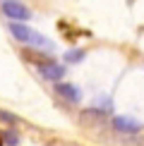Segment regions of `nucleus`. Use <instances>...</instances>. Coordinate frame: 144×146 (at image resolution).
Segmentation results:
<instances>
[{
  "label": "nucleus",
  "mask_w": 144,
  "mask_h": 146,
  "mask_svg": "<svg viewBox=\"0 0 144 146\" xmlns=\"http://www.w3.org/2000/svg\"><path fill=\"white\" fill-rule=\"evenodd\" d=\"M10 34L15 36L17 41H22V43H29L34 31L27 27V24H22V22H10Z\"/></svg>",
  "instance_id": "obj_4"
},
{
  "label": "nucleus",
  "mask_w": 144,
  "mask_h": 146,
  "mask_svg": "<svg viewBox=\"0 0 144 146\" xmlns=\"http://www.w3.org/2000/svg\"><path fill=\"white\" fill-rule=\"evenodd\" d=\"M113 129L123 132V134H137L142 129V125L137 122L135 117H127V115H115L113 117Z\"/></svg>",
  "instance_id": "obj_2"
},
{
  "label": "nucleus",
  "mask_w": 144,
  "mask_h": 146,
  "mask_svg": "<svg viewBox=\"0 0 144 146\" xmlns=\"http://www.w3.org/2000/svg\"><path fill=\"white\" fill-rule=\"evenodd\" d=\"M79 120H82V125H87V127L89 125H99V122L106 120V113L99 110V108H87V110H82Z\"/></svg>",
  "instance_id": "obj_5"
},
{
  "label": "nucleus",
  "mask_w": 144,
  "mask_h": 146,
  "mask_svg": "<svg viewBox=\"0 0 144 146\" xmlns=\"http://www.w3.org/2000/svg\"><path fill=\"white\" fill-rule=\"evenodd\" d=\"M3 12L10 17L12 22H24V19L31 17V12L24 7L22 3H17V0H5V3H3Z\"/></svg>",
  "instance_id": "obj_1"
},
{
  "label": "nucleus",
  "mask_w": 144,
  "mask_h": 146,
  "mask_svg": "<svg viewBox=\"0 0 144 146\" xmlns=\"http://www.w3.org/2000/svg\"><path fill=\"white\" fill-rule=\"evenodd\" d=\"M0 120H5L7 125H15V122H17V115H12V113H5V110H0Z\"/></svg>",
  "instance_id": "obj_10"
},
{
  "label": "nucleus",
  "mask_w": 144,
  "mask_h": 146,
  "mask_svg": "<svg viewBox=\"0 0 144 146\" xmlns=\"http://www.w3.org/2000/svg\"><path fill=\"white\" fill-rule=\"evenodd\" d=\"M82 58H84V50H67L65 53V60L67 62H79Z\"/></svg>",
  "instance_id": "obj_9"
},
{
  "label": "nucleus",
  "mask_w": 144,
  "mask_h": 146,
  "mask_svg": "<svg viewBox=\"0 0 144 146\" xmlns=\"http://www.w3.org/2000/svg\"><path fill=\"white\" fill-rule=\"evenodd\" d=\"M22 58L29 60V62H34V65H39V67H43V65H51V62H53L51 55H43V53H36V50H24Z\"/></svg>",
  "instance_id": "obj_7"
},
{
  "label": "nucleus",
  "mask_w": 144,
  "mask_h": 146,
  "mask_svg": "<svg viewBox=\"0 0 144 146\" xmlns=\"http://www.w3.org/2000/svg\"><path fill=\"white\" fill-rule=\"evenodd\" d=\"M3 141L7 144V146H17V144H19V137H17L15 129H7V132L3 134Z\"/></svg>",
  "instance_id": "obj_8"
},
{
  "label": "nucleus",
  "mask_w": 144,
  "mask_h": 146,
  "mask_svg": "<svg viewBox=\"0 0 144 146\" xmlns=\"http://www.w3.org/2000/svg\"><path fill=\"white\" fill-rule=\"evenodd\" d=\"M55 94L60 96V98H65L67 103H77L82 98V94H79V89L77 86H72V84H63V82H55Z\"/></svg>",
  "instance_id": "obj_3"
},
{
  "label": "nucleus",
  "mask_w": 144,
  "mask_h": 146,
  "mask_svg": "<svg viewBox=\"0 0 144 146\" xmlns=\"http://www.w3.org/2000/svg\"><path fill=\"white\" fill-rule=\"evenodd\" d=\"M39 72H41V77H43V79H48V82H58V79H63L65 67H63V65L51 62V65H43V67H39Z\"/></svg>",
  "instance_id": "obj_6"
}]
</instances>
